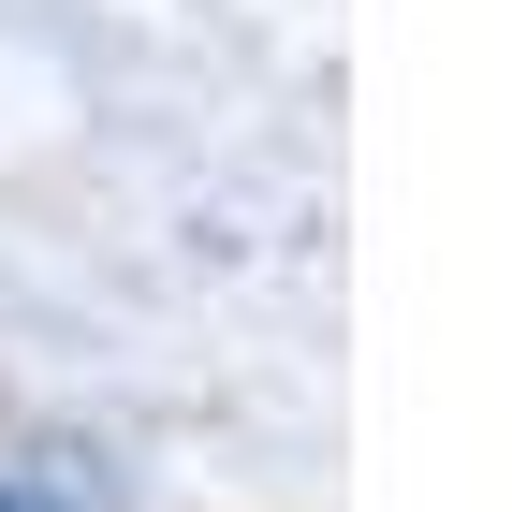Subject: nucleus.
I'll return each mask as SVG.
<instances>
[{
    "mask_svg": "<svg viewBox=\"0 0 512 512\" xmlns=\"http://www.w3.org/2000/svg\"><path fill=\"white\" fill-rule=\"evenodd\" d=\"M0 512H59V498H30V483H0Z\"/></svg>",
    "mask_w": 512,
    "mask_h": 512,
    "instance_id": "1",
    "label": "nucleus"
}]
</instances>
